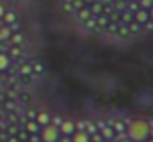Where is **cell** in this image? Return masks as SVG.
I'll return each mask as SVG.
<instances>
[{
  "mask_svg": "<svg viewBox=\"0 0 153 142\" xmlns=\"http://www.w3.org/2000/svg\"><path fill=\"white\" fill-rule=\"evenodd\" d=\"M126 139L132 142H144L152 137L150 132V123L146 119H134L125 126Z\"/></svg>",
  "mask_w": 153,
  "mask_h": 142,
  "instance_id": "6da1fadb",
  "label": "cell"
},
{
  "mask_svg": "<svg viewBox=\"0 0 153 142\" xmlns=\"http://www.w3.org/2000/svg\"><path fill=\"white\" fill-rule=\"evenodd\" d=\"M59 137H61V132H59L57 124L48 123V124L41 126V133H39L41 142H59Z\"/></svg>",
  "mask_w": 153,
  "mask_h": 142,
  "instance_id": "7a4b0ae2",
  "label": "cell"
},
{
  "mask_svg": "<svg viewBox=\"0 0 153 142\" xmlns=\"http://www.w3.org/2000/svg\"><path fill=\"white\" fill-rule=\"evenodd\" d=\"M75 123L73 121H70V119H62V123L59 124V132H61V135H71L73 132H75Z\"/></svg>",
  "mask_w": 153,
  "mask_h": 142,
  "instance_id": "3957f363",
  "label": "cell"
},
{
  "mask_svg": "<svg viewBox=\"0 0 153 142\" xmlns=\"http://www.w3.org/2000/svg\"><path fill=\"white\" fill-rule=\"evenodd\" d=\"M134 21L135 23H139V25H144V23H148L150 21V16H148V9H137L135 13H134Z\"/></svg>",
  "mask_w": 153,
  "mask_h": 142,
  "instance_id": "277c9868",
  "label": "cell"
},
{
  "mask_svg": "<svg viewBox=\"0 0 153 142\" xmlns=\"http://www.w3.org/2000/svg\"><path fill=\"white\" fill-rule=\"evenodd\" d=\"M70 142H89V133H85L84 130H75L70 135Z\"/></svg>",
  "mask_w": 153,
  "mask_h": 142,
  "instance_id": "5b68a950",
  "label": "cell"
},
{
  "mask_svg": "<svg viewBox=\"0 0 153 142\" xmlns=\"http://www.w3.org/2000/svg\"><path fill=\"white\" fill-rule=\"evenodd\" d=\"M9 66H11V55L7 52H0V73L7 71Z\"/></svg>",
  "mask_w": 153,
  "mask_h": 142,
  "instance_id": "8992f818",
  "label": "cell"
},
{
  "mask_svg": "<svg viewBox=\"0 0 153 142\" xmlns=\"http://www.w3.org/2000/svg\"><path fill=\"white\" fill-rule=\"evenodd\" d=\"M36 123L39 126H45V124L52 123V117H50L48 112H39V114H36Z\"/></svg>",
  "mask_w": 153,
  "mask_h": 142,
  "instance_id": "52a82bcc",
  "label": "cell"
},
{
  "mask_svg": "<svg viewBox=\"0 0 153 142\" xmlns=\"http://www.w3.org/2000/svg\"><path fill=\"white\" fill-rule=\"evenodd\" d=\"M25 128H27V132H29V133L32 135V133H38L41 126H39L38 123H36V119H32V121H29V123L25 124Z\"/></svg>",
  "mask_w": 153,
  "mask_h": 142,
  "instance_id": "ba28073f",
  "label": "cell"
},
{
  "mask_svg": "<svg viewBox=\"0 0 153 142\" xmlns=\"http://www.w3.org/2000/svg\"><path fill=\"white\" fill-rule=\"evenodd\" d=\"M2 20H4L7 25H11V23H14V21H16V14H14L13 11H5V13H4V16H2Z\"/></svg>",
  "mask_w": 153,
  "mask_h": 142,
  "instance_id": "9c48e42d",
  "label": "cell"
},
{
  "mask_svg": "<svg viewBox=\"0 0 153 142\" xmlns=\"http://www.w3.org/2000/svg\"><path fill=\"white\" fill-rule=\"evenodd\" d=\"M102 135H103L107 141H112V137H114V130H112L111 126H103V128H102Z\"/></svg>",
  "mask_w": 153,
  "mask_h": 142,
  "instance_id": "30bf717a",
  "label": "cell"
},
{
  "mask_svg": "<svg viewBox=\"0 0 153 142\" xmlns=\"http://www.w3.org/2000/svg\"><path fill=\"white\" fill-rule=\"evenodd\" d=\"M76 14H78V18H80L82 21H85L87 18H91V16H93V14H91V11H87V9H82V11H78Z\"/></svg>",
  "mask_w": 153,
  "mask_h": 142,
  "instance_id": "8fae6325",
  "label": "cell"
},
{
  "mask_svg": "<svg viewBox=\"0 0 153 142\" xmlns=\"http://www.w3.org/2000/svg\"><path fill=\"white\" fill-rule=\"evenodd\" d=\"M94 132H96V126L89 123V124H87V132H85V133H94Z\"/></svg>",
  "mask_w": 153,
  "mask_h": 142,
  "instance_id": "7c38bea8",
  "label": "cell"
},
{
  "mask_svg": "<svg viewBox=\"0 0 153 142\" xmlns=\"http://www.w3.org/2000/svg\"><path fill=\"white\" fill-rule=\"evenodd\" d=\"M114 130H116V132H121V130H125V124H123V123H116V124H114Z\"/></svg>",
  "mask_w": 153,
  "mask_h": 142,
  "instance_id": "4fadbf2b",
  "label": "cell"
},
{
  "mask_svg": "<svg viewBox=\"0 0 153 142\" xmlns=\"http://www.w3.org/2000/svg\"><path fill=\"white\" fill-rule=\"evenodd\" d=\"M148 16H150V20L153 21V5L150 7V9H148Z\"/></svg>",
  "mask_w": 153,
  "mask_h": 142,
  "instance_id": "5bb4252c",
  "label": "cell"
},
{
  "mask_svg": "<svg viewBox=\"0 0 153 142\" xmlns=\"http://www.w3.org/2000/svg\"><path fill=\"white\" fill-rule=\"evenodd\" d=\"M4 13H5V7H4V5H2V4H0V18H2V16H4Z\"/></svg>",
  "mask_w": 153,
  "mask_h": 142,
  "instance_id": "9a60e30c",
  "label": "cell"
},
{
  "mask_svg": "<svg viewBox=\"0 0 153 142\" xmlns=\"http://www.w3.org/2000/svg\"><path fill=\"white\" fill-rule=\"evenodd\" d=\"M144 142H153V137H150V139H148V141H144Z\"/></svg>",
  "mask_w": 153,
  "mask_h": 142,
  "instance_id": "2e32d148",
  "label": "cell"
},
{
  "mask_svg": "<svg viewBox=\"0 0 153 142\" xmlns=\"http://www.w3.org/2000/svg\"><path fill=\"white\" fill-rule=\"evenodd\" d=\"M121 142H132V141H128V139H125V141H121Z\"/></svg>",
  "mask_w": 153,
  "mask_h": 142,
  "instance_id": "e0dca14e",
  "label": "cell"
},
{
  "mask_svg": "<svg viewBox=\"0 0 153 142\" xmlns=\"http://www.w3.org/2000/svg\"><path fill=\"white\" fill-rule=\"evenodd\" d=\"M102 142H112V141H107V139H105V141H102Z\"/></svg>",
  "mask_w": 153,
  "mask_h": 142,
  "instance_id": "ac0fdd59",
  "label": "cell"
},
{
  "mask_svg": "<svg viewBox=\"0 0 153 142\" xmlns=\"http://www.w3.org/2000/svg\"><path fill=\"white\" fill-rule=\"evenodd\" d=\"M132 2H134V0H132Z\"/></svg>",
  "mask_w": 153,
  "mask_h": 142,
  "instance_id": "d6986e66",
  "label": "cell"
}]
</instances>
